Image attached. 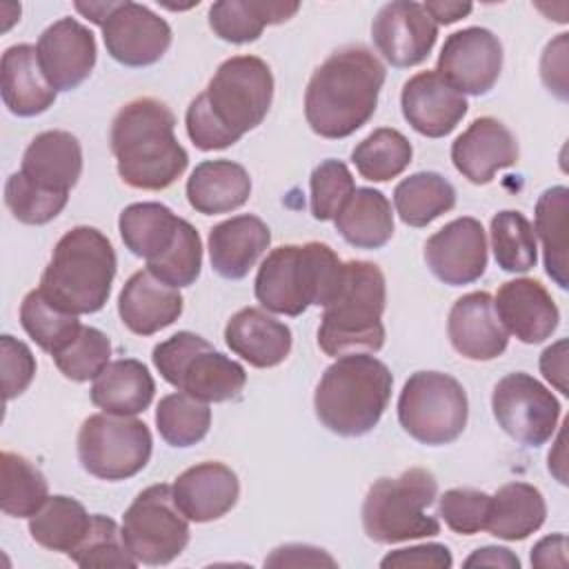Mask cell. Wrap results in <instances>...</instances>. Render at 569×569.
Returning <instances> with one entry per match:
<instances>
[{
	"label": "cell",
	"instance_id": "cell-1",
	"mask_svg": "<svg viewBox=\"0 0 569 569\" xmlns=\"http://www.w3.org/2000/svg\"><path fill=\"white\" fill-rule=\"evenodd\" d=\"M271 100L269 64L258 56H233L187 107V136L200 151L227 149L264 120Z\"/></svg>",
	"mask_w": 569,
	"mask_h": 569
},
{
	"label": "cell",
	"instance_id": "cell-2",
	"mask_svg": "<svg viewBox=\"0 0 569 569\" xmlns=\"http://www.w3.org/2000/svg\"><path fill=\"white\" fill-rule=\"evenodd\" d=\"M385 76V64L362 44L333 51L313 71L305 91L311 131L329 140L356 133L376 113Z\"/></svg>",
	"mask_w": 569,
	"mask_h": 569
},
{
	"label": "cell",
	"instance_id": "cell-3",
	"mask_svg": "<svg viewBox=\"0 0 569 569\" xmlns=\"http://www.w3.org/2000/svg\"><path fill=\"white\" fill-rule=\"evenodd\" d=\"M173 129V111L156 98H136L116 113L109 142L129 187L160 191L184 173L189 156Z\"/></svg>",
	"mask_w": 569,
	"mask_h": 569
},
{
	"label": "cell",
	"instance_id": "cell-4",
	"mask_svg": "<svg viewBox=\"0 0 569 569\" xmlns=\"http://www.w3.org/2000/svg\"><path fill=\"white\" fill-rule=\"evenodd\" d=\"M385 302L387 282L378 264L367 260L342 262L340 280L322 307L318 347L331 358L380 351L385 345Z\"/></svg>",
	"mask_w": 569,
	"mask_h": 569
},
{
	"label": "cell",
	"instance_id": "cell-5",
	"mask_svg": "<svg viewBox=\"0 0 569 569\" xmlns=\"http://www.w3.org/2000/svg\"><path fill=\"white\" fill-rule=\"evenodd\" d=\"M393 376L389 367L371 353L340 356L325 369L313 409L329 431L358 438L369 433L382 418L391 398Z\"/></svg>",
	"mask_w": 569,
	"mask_h": 569
},
{
	"label": "cell",
	"instance_id": "cell-6",
	"mask_svg": "<svg viewBox=\"0 0 569 569\" xmlns=\"http://www.w3.org/2000/svg\"><path fill=\"white\" fill-rule=\"evenodd\" d=\"M116 251L96 227H73L53 247L40 289L71 313L100 311L116 278Z\"/></svg>",
	"mask_w": 569,
	"mask_h": 569
},
{
	"label": "cell",
	"instance_id": "cell-7",
	"mask_svg": "<svg viewBox=\"0 0 569 569\" xmlns=\"http://www.w3.org/2000/svg\"><path fill=\"white\" fill-rule=\"evenodd\" d=\"M340 271V258L325 242L282 244L262 260L253 291L267 311L296 318L309 307L327 305Z\"/></svg>",
	"mask_w": 569,
	"mask_h": 569
},
{
	"label": "cell",
	"instance_id": "cell-8",
	"mask_svg": "<svg viewBox=\"0 0 569 569\" xmlns=\"http://www.w3.org/2000/svg\"><path fill=\"white\" fill-rule=\"evenodd\" d=\"M436 496V476L422 467H411L398 478L376 480L360 511L367 538L380 545H393L440 533L438 518L427 513Z\"/></svg>",
	"mask_w": 569,
	"mask_h": 569
},
{
	"label": "cell",
	"instance_id": "cell-9",
	"mask_svg": "<svg viewBox=\"0 0 569 569\" xmlns=\"http://www.w3.org/2000/svg\"><path fill=\"white\" fill-rule=\"evenodd\" d=\"M151 360L169 385L202 402H227L247 385L242 365L191 331H178L156 345Z\"/></svg>",
	"mask_w": 569,
	"mask_h": 569
},
{
	"label": "cell",
	"instance_id": "cell-10",
	"mask_svg": "<svg viewBox=\"0 0 569 569\" xmlns=\"http://www.w3.org/2000/svg\"><path fill=\"white\" fill-rule=\"evenodd\" d=\"M465 387L442 371H416L398 398V420L418 442L438 447L453 442L467 427Z\"/></svg>",
	"mask_w": 569,
	"mask_h": 569
},
{
	"label": "cell",
	"instance_id": "cell-11",
	"mask_svg": "<svg viewBox=\"0 0 569 569\" xmlns=\"http://www.w3.org/2000/svg\"><path fill=\"white\" fill-rule=\"evenodd\" d=\"M151 431L133 416L93 413L78 431V460L100 480H127L151 458Z\"/></svg>",
	"mask_w": 569,
	"mask_h": 569
},
{
	"label": "cell",
	"instance_id": "cell-12",
	"mask_svg": "<svg viewBox=\"0 0 569 569\" xmlns=\"http://www.w3.org/2000/svg\"><path fill=\"white\" fill-rule=\"evenodd\" d=\"M84 18L102 29L107 53L124 67H149L171 44V27L140 2H76Z\"/></svg>",
	"mask_w": 569,
	"mask_h": 569
},
{
	"label": "cell",
	"instance_id": "cell-13",
	"mask_svg": "<svg viewBox=\"0 0 569 569\" xmlns=\"http://www.w3.org/2000/svg\"><path fill=\"white\" fill-rule=\"evenodd\" d=\"M122 538L138 565H169L189 542V522L169 485L142 489L122 516Z\"/></svg>",
	"mask_w": 569,
	"mask_h": 569
},
{
	"label": "cell",
	"instance_id": "cell-14",
	"mask_svg": "<svg viewBox=\"0 0 569 569\" xmlns=\"http://www.w3.org/2000/svg\"><path fill=\"white\" fill-rule=\"evenodd\" d=\"M491 409L502 431L525 447L545 445L553 436L560 418L558 398L522 371L498 380L491 393Z\"/></svg>",
	"mask_w": 569,
	"mask_h": 569
},
{
	"label": "cell",
	"instance_id": "cell-15",
	"mask_svg": "<svg viewBox=\"0 0 569 569\" xmlns=\"http://www.w3.org/2000/svg\"><path fill=\"white\" fill-rule=\"evenodd\" d=\"M502 69V44L485 27H467L447 36L436 73L462 96H485Z\"/></svg>",
	"mask_w": 569,
	"mask_h": 569
},
{
	"label": "cell",
	"instance_id": "cell-16",
	"mask_svg": "<svg viewBox=\"0 0 569 569\" xmlns=\"http://www.w3.org/2000/svg\"><path fill=\"white\" fill-rule=\"evenodd\" d=\"M378 53L393 67H416L431 53L438 24L420 2L393 0L380 7L371 24Z\"/></svg>",
	"mask_w": 569,
	"mask_h": 569
},
{
	"label": "cell",
	"instance_id": "cell-17",
	"mask_svg": "<svg viewBox=\"0 0 569 569\" xmlns=\"http://www.w3.org/2000/svg\"><path fill=\"white\" fill-rule=\"evenodd\" d=\"M425 262L445 284L476 282L487 269V236L471 216L447 222L425 242Z\"/></svg>",
	"mask_w": 569,
	"mask_h": 569
},
{
	"label": "cell",
	"instance_id": "cell-18",
	"mask_svg": "<svg viewBox=\"0 0 569 569\" xmlns=\"http://www.w3.org/2000/svg\"><path fill=\"white\" fill-rule=\"evenodd\" d=\"M38 62L56 91L80 87L96 67V38L73 18H60L38 38Z\"/></svg>",
	"mask_w": 569,
	"mask_h": 569
},
{
	"label": "cell",
	"instance_id": "cell-19",
	"mask_svg": "<svg viewBox=\"0 0 569 569\" xmlns=\"http://www.w3.org/2000/svg\"><path fill=\"white\" fill-rule=\"evenodd\" d=\"M493 309L505 331L525 345H538L551 338L560 320L551 293L533 278H516L500 284Z\"/></svg>",
	"mask_w": 569,
	"mask_h": 569
},
{
	"label": "cell",
	"instance_id": "cell-20",
	"mask_svg": "<svg viewBox=\"0 0 569 569\" xmlns=\"http://www.w3.org/2000/svg\"><path fill=\"white\" fill-rule=\"evenodd\" d=\"M516 136L496 118H476L451 144L453 167L473 184H487L518 162Z\"/></svg>",
	"mask_w": 569,
	"mask_h": 569
},
{
	"label": "cell",
	"instance_id": "cell-21",
	"mask_svg": "<svg viewBox=\"0 0 569 569\" xmlns=\"http://www.w3.org/2000/svg\"><path fill=\"white\" fill-rule=\"evenodd\" d=\"M405 120L427 138H445L467 113V98L447 84L436 71L409 78L400 93Z\"/></svg>",
	"mask_w": 569,
	"mask_h": 569
},
{
	"label": "cell",
	"instance_id": "cell-22",
	"mask_svg": "<svg viewBox=\"0 0 569 569\" xmlns=\"http://www.w3.org/2000/svg\"><path fill=\"white\" fill-rule=\"evenodd\" d=\"M171 493L187 520L211 522L233 509L240 482L231 467L209 460L184 469L171 485Z\"/></svg>",
	"mask_w": 569,
	"mask_h": 569
},
{
	"label": "cell",
	"instance_id": "cell-23",
	"mask_svg": "<svg viewBox=\"0 0 569 569\" xmlns=\"http://www.w3.org/2000/svg\"><path fill=\"white\" fill-rule=\"evenodd\" d=\"M447 333L451 347L469 360H493L505 353L509 342L487 291H471L453 302Z\"/></svg>",
	"mask_w": 569,
	"mask_h": 569
},
{
	"label": "cell",
	"instance_id": "cell-24",
	"mask_svg": "<svg viewBox=\"0 0 569 569\" xmlns=\"http://www.w3.org/2000/svg\"><path fill=\"white\" fill-rule=\"evenodd\" d=\"M184 300L176 287L158 280L149 269L136 271L122 287L118 313L122 325L138 333L151 336L173 325L182 313Z\"/></svg>",
	"mask_w": 569,
	"mask_h": 569
},
{
	"label": "cell",
	"instance_id": "cell-25",
	"mask_svg": "<svg viewBox=\"0 0 569 569\" xmlns=\"http://www.w3.org/2000/svg\"><path fill=\"white\" fill-rule=\"evenodd\" d=\"M269 227L251 213L233 216L209 231V258L218 276L242 280L269 249Z\"/></svg>",
	"mask_w": 569,
	"mask_h": 569
},
{
	"label": "cell",
	"instance_id": "cell-26",
	"mask_svg": "<svg viewBox=\"0 0 569 569\" xmlns=\"http://www.w3.org/2000/svg\"><path fill=\"white\" fill-rule=\"evenodd\" d=\"M227 347L258 369L280 365L291 351V329L262 309L244 307L224 327Z\"/></svg>",
	"mask_w": 569,
	"mask_h": 569
},
{
	"label": "cell",
	"instance_id": "cell-27",
	"mask_svg": "<svg viewBox=\"0 0 569 569\" xmlns=\"http://www.w3.org/2000/svg\"><path fill=\"white\" fill-rule=\"evenodd\" d=\"M20 173L49 191L69 193L82 173V147L69 131L38 133L22 156Z\"/></svg>",
	"mask_w": 569,
	"mask_h": 569
},
{
	"label": "cell",
	"instance_id": "cell-28",
	"mask_svg": "<svg viewBox=\"0 0 569 569\" xmlns=\"http://www.w3.org/2000/svg\"><path fill=\"white\" fill-rule=\"evenodd\" d=\"M0 76L4 107L18 118L40 116L56 102V89L47 82L33 44L9 47L2 53Z\"/></svg>",
	"mask_w": 569,
	"mask_h": 569
},
{
	"label": "cell",
	"instance_id": "cell-29",
	"mask_svg": "<svg viewBox=\"0 0 569 569\" xmlns=\"http://www.w3.org/2000/svg\"><path fill=\"white\" fill-rule=\"evenodd\" d=\"M251 196L247 169L233 160H204L187 180L189 204L204 216L240 209Z\"/></svg>",
	"mask_w": 569,
	"mask_h": 569
},
{
	"label": "cell",
	"instance_id": "cell-30",
	"mask_svg": "<svg viewBox=\"0 0 569 569\" xmlns=\"http://www.w3.org/2000/svg\"><path fill=\"white\" fill-rule=\"evenodd\" d=\"M156 382L149 369L136 358L109 362L91 385V402L104 413L136 416L153 400Z\"/></svg>",
	"mask_w": 569,
	"mask_h": 569
},
{
	"label": "cell",
	"instance_id": "cell-31",
	"mask_svg": "<svg viewBox=\"0 0 569 569\" xmlns=\"http://www.w3.org/2000/svg\"><path fill=\"white\" fill-rule=\"evenodd\" d=\"M182 222L184 218H178L167 204L133 202L122 209L118 229L124 247L149 264L173 247Z\"/></svg>",
	"mask_w": 569,
	"mask_h": 569
},
{
	"label": "cell",
	"instance_id": "cell-32",
	"mask_svg": "<svg viewBox=\"0 0 569 569\" xmlns=\"http://www.w3.org/2000/svg\"><path fill=\"white\" fill-rule=\"evenodd\" d=\"M298 9V2L280 0H220L209 7V27L220 40L244 44L258 40L267 24L287 22Z\"/></svg>",
	"mask_w": 569,
	"mask_h": 569
},
{
	"label": "cell",
	"instance_id": "cell-33",
	"mask_svg": "<svg viewBox=\"0 0 569 569\" xmlns=\"http://www.w3.org/2000/svg\"><path fill=\"white\" fill-rule=\"evenodd\" d=\"M333 222L338 233L356 249H380L393 236L391 202L371 187H356Z\"/></svg>",
	"mask_w": 569,
	"mask_h": 569
},
{
	"label": "cell",
	"instance_id": "cell-34",
	"mask_svg": "<svg viewBox=\"0 0 569 569\" xmlns=\"http://www.w3.org/2000/svg\"><path fill=\"white\" fill-rule=\"evenodd\" d=\"M547 505L538 487L529 482L502 485L489 502L485 531L500 540H525L542 527Z\"/></svg>",
	"mask_w": 569,
	"mask_h": 569
},
{
	"label": "cell",
	"instance_id": "cell-35",
	"mask_svg": "<svg viewBox=\"0 0 569 569\" xmlns=\"http://www.w3.org/2000/svg\"><path fill=\"white\" fill-rule=\"evenodd\" d=\"M89 527L91 516L84 505L69 496H49L40 511L29 518L31 538L40 547L67 556L84 540Z\"/></svg>",
	"mask_w": 569,
	"mask_h": 569
},
{
	"label": "cell",
	"instance_id": "cell-36",
	"mask_svg": "<svg viewBox=\"0 0 569 569\" xmlns=\"http://www.w3.org/2000/svg\"><path fill=\"white\" fill-rule=\"evenodd\" d=\"M393 207L405 224L427 227L456 207V189L436 171H418L396 184Z\"/></svg>",
	"mask_w": 569,
	"mask_h": 569
},
{
	"label": "cell",
	"instance_id": "cell-37",
	"mask_svg": "<svg viewBox=\"0 0 569 569\" xmlns=\"http://www.w3.org/2000/svg\"><path fill=\"white\" fill-rule=\"evenodd\" d=\"M567 204L569 189L558 184L540 193L536 202L533 233L542 240L547 276L560 287H569L567 278Z\"/></svg>",
	"mask_w": 569,
	"mask_h": 569
},
{
	"label": "cell",
	"instance_id": "cell-38",
	"mask_svg": "<svg viewBox=\"0 0 569 569\" xmlns=\"http://www.w3.org/2000/svg\"><path fill=\"white\" fill-rule=\"evenodd\" d=\"M20 325L29 338L49 356H56L60 349H64L82 327L78 313L58 307L51 298L44 296L40 287L22 298Z\"/></svg>",
	"mask_w": 569,
	"mask_h": 569
},
{
	"label": "cell",
	"instance_id": "cell-39",
	"mask_svg": "<svg viewBox=\"0 0 569 569\" xmlns=\"http://www.w3.org/2000/svg\"><path fill=\"white\" fill-rule=\"evenodd\" d=\"M0 507L11 518H31L49 498V485L40 469L20 453L2 451Z\"/></svg>",
	"mask_w": 569,
	"mask_h": 569
},
{
	"label": "cell",
	"instance_id": "cell-40",
	"mask_svg": "<svg viewBox=\"0 0 569 569\" xmlns=\"http://www.w3.org/2000/svg\"><path fill=\"white\" fill-rule=\"evenodd\" d=\"M411 156L413 147L398 129L380 127L353 147L351 162L365 180L387 182L409 167Z\"/></svg>",
	"mask_w": 569,
	"mask_h": 569
},
{
	"label": "cell",
	"instance_id": "cell-41",
	"mask_svg": "<svg viewBox=\"0 0 569 569\" xmlns=\"http://www.w3.org/2000/svg\"><path fill=\"white\" fill-rule=\"evenodd\" d=\"M156 427L160 438L171 447H191L200 442L211 427V409L207 402L178 391L158 402Z\"/></svg>",
	"mask_w": 569,
	"mask_h": 569
},
{
	"label": "cell",
	"instance_id": "cell-42",
	"mask_svg": "<svg viewBox=\"0 0 569 569\" xmlns=\"http://www.w3.org/2000/svg\"><path fill=\"white\" fill-rule=\"evenodd\" d=\"M491 249L502 271L525 273L533 269L538 260L533 224L520 211H498L491 218Z\"/></svg>",
	"mask_w": 569,
	"mask_h": 569
},
{
	"label": "cell",
	"instance_id": "cell-43",
	"mask_svg": "<svg viewBox=\"0 0 569 569\" xmlns=\"http://www.w3.org/2000/svg\"><path fill=\"white\" fill-rule=\"evenodd\" d=\"M69 558L78 567H118V569H133L138 560L124 545L122 529H118L116 520L93 513L91 527L84 540L69 553Z\"/></svg>",
	"mask_w": 569,
	"mask_h": 569
},
{
	"label": "cell",
	"instance_id": "cell-44",
	"mask_svg": "<svg viewBox=\"0 0 569 569\" xmlns=\"http://www.w3.org/2000/svg\"><path fill=\"white\" fill-rule=\"evenodd\" d=\"M51 358L64 378L87 382L109 365L111 342L100 329L82 325L78 336Z\"/></svg>",
	"mask_w": 569,
	"mask_h": 569
},
{
	"label": "cell",
	"instance_id": "cell-45",
	"mask_svg": "<svg viewBox=\"0 0 569 569\" xmlns=\"http://www.w3.org/2000/svg\"><path fill=\"white\" fill-rule=\"evenodd\" d=\"M69 193H58L29 182L20 171L11 173L4 184V204L16 220L24 224H44L67 207Z\"/></svg>",
	"mask_w": 569,
	"mask_h": 569
},
{
	"label": "cell",
	"instance_id": "cell-46",
	"mask_svg": "<svg viewBox=\"0 0 569 569\" xmlns=\"http://www.w3.org/2000/svg\"><path fill=\"white\" fill-rule=\"evenodd\" d=\"M202 267V242L191 222H182V229L173 247L158 260L149 262L147 269L169 287H189L198 280Z\"/></svg>",
	"mask_w": 569,
	"mask_h": 569
},
{
	"label": "cell",
	"instance_id": "cell-47",
	"mask_svg": "<svg viewBox=\"0 0 569 569\" xmlns=\"http://www.w3.org/2000/svg\"><path fill=\"white\" fill-rule=\"evenodd\" d=\"M356 191L353 176L342 160L327 158L311 171V213L316 220H333Z\"/></svg>",
	"mask_w": 569,
	"mask_h": 569
},
{
	"label": "cell",
	"instance_id": "cell-48",
	"mask_svg": "<svg viewBox=\"0 0 569 569\" xmlns=\"http://www.w3.org/2000/svg\"><path fill=\"white\" fill-rule=\"evenodd\" d=\"M489 502H491L489 493L469 489V487H458L440 496L438 511L451 531L462 536H473L478 531H485L487 527Z\"/></svg>",
	"mask_w": 569,
	"mask_h": 569
},
{
	"label": "cell",
	"instance_id": "cell-49",
	"mask_svg": "<svg viewBox=\"0 0 569 569\" xmlns=\"http://www.w3.org/2000/svg\"><path fill=\"white\" fill-rule=\"evenodd\" d=\"M0 362H2V391H4V400L9 402L22 391H27V387L31 385L36 376V358L22 340L4 333L0 338Z\"/></svg>",
	"mask_w": 569,
	"mask_h": 569
},
{
	"label": "cell",
	"instance_id": "cell-50",
	"mask_svg": "<svg viewBox=\"0 0 569 569\" xmlns=\"http://www.w3.org/2000/svg\"><path fill=\"white\" fill-rule=\"evenodd\" d=\"M453 565V558L445 545L429 542V545H416L407 549H396L387 553L380 560L382 569H407V567H431V569H449Z\"/></svg>",
	"mask_w": 569,
	"mask_h": 569
},
{
	"label": "cell",
	"instance_id": "cell-51",
	"mask_svg": "<svg viewBox=\"0 0 569 569\" xmlns=\"http://www.w3.org/2000/svg\"><path fill=\"white\" fill-rule=\"evenodd\" d=\"M540 76L549 91H553L560 100H567V33H560L545 47Z\"/></svg>",
	"mask_w": 569,
	"mask_h": 569
},
{
	"label": "cell",
	"instance_id": "cell-52",
	"mask_svg": "<svg viewBox=\"0 0 569 569\" xmlns=\"http://www.w3.org/2000/svg\"><path fill=\"white\" fill-rule=\"evenodd\" d=\"M267 567H336L338 562L318 547L311 545H282L264 560Z\"/></svg>",
	"mask_w": 569,
	"mask_h": 569
},
{
	"label": "cell",
	"instance_id": "cell-53",
	"mask_svg": "<svg viewBox=\"0 0 569 569\" xmlns=\"http://www.w3.org/2000/svg\"><path fill=\"white\" fill-rule=\"evenodd\" d=\"M540 371L560 393H565V396L569 393V389H567V340L565 338L542 351Z\"/></svg>",
	"mask_w": 569,
	"mask_h": 569
},
{
	"label": "cell",
	"instance_id": "cell-54",
	"mask_svg": "<svg viewBox=\"0 0 569 569\" xmlns=\"http://www.w3.org/2000/svg\"><path fill=\"white\" fill-rule=\"evenodd\" d=\"M531 565L533 567H565L567 565V536L565 533H553L542 538L533 549H531Z\"/></svg>",
	"mask_w": 569,
	"mask_h": 569
},
{
	"label": "cell",
	"instance_id": "cell-55",
	"mask_svg": "<svg viewBox=\"0 0 569 569\" xmlns=\"http://www.w3.org/2000/svg\"><path fill=\"white\" fill-rule=\"evenodd\" d=\"M465 567H505L520 569V560L505 547H480L467 560Z\"/></svg>",
	"mask_w": 569,
	"mask_h": 569
},
{
	"label": "cell",
	"instance_id": "cell-56",
	"mask_svg": "<svg viewBox=\"0 0 569 569\" xmlns=\"http://www.w3.org/2000/svg\"><path fill=\"white\" fill-rule=\"evenodd\" d=\"M422 7L433 18L436 24L458 22L460 18L469 16L473 9L471 2H449V0H427Z\"/></svg>",
	"mask_w": 569,
	"mask_h": 569
}]
</instances>
